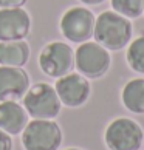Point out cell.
<instances>
[{
	"label": "cell",
	"mask_w": 144,
	"mask_h": 150,
	"mask_svg": "<svg viewBox=\"0 0 144 150\" xmlns=\"http://www.w3.org/2000/svg\"><path fill=\"white\" fill-rule=\"evenodd\" d=\"M30 59V47L25 40L0 42V64L6 67H23Z\"/></svg>",
	"instance_id": "cell-12"
},
{
	"label": "cell",
	"mask_w": 144,
	"mask_h": 150,
	"mask_svg": "<svg viewBox=\"0 0 144 150\" xmlns=\"http://www.w3.org/2000/svg\"><path fill=\"white\" fill-rule=\"evenodd\" d=\"M74 60V54L70 45L64 42H51L43 47L39 56L40 70L47 76L60 77L65 76L71 70Z\"/></svg>",
	"instance_id": "cell-7"
},
{
	"label": "cell",
	"mask_w": 144,
	"mask_h": 150,
	"mask_svg": "<svg viewBox=\"0 0 144 150\" xmlns=\"http://www.w3.org/2000/svg\"><path fill=\"white\" fill-rule=\"evenodd\" d=\"M60 105L56 88L45 82L30 87L23 96V107L33 119H54L60 112Z\"/></svg>",
	"instance_id": "cell-2"
},
{
	"label": "cell",
	"mask_w": 144,
	"mask_h": 150,
	"mask_svg": "<svg viewBox=\"0 0 144 150\" xmlns=\"http://www.w3.org/2000/svg\"><path fill=\"white\" fill-rule=\"evenodd\" d=\"M96 42L106 50H123L132 39L130 20L115 11H104L95 22L93 31Z\"/></svg>",
	"instance_id": "cell-1"
},
{
	"label": "cell",
	"mask_w": 144,
	"mask_h": 150,
	"mask_svg": "<svg viewBox=\"0 0 144 150\" xmlns=\"http://www.w3.org/2000/svg\"><path fill=\"white\" fill-rule=\"evenodd\" d=\"M81 2L85 5H98V3H102L104 0H81Z\"/></svg>",
	"instance_id": "cell-18"
},
{
	"label": "cell",
	"mask_w": 144,
	"mask_h": 150,
	"mask_svg": "<svg viewBox=\"0 0 144 150\" xmlns=\"http://www.w3.org/2000/svg\"><path fill=\"white\" fill-rule=\"evenodd\" d=\"M104 138L110 150H140L144 133L133 119L118 118L109 124Z\"/></svg>",
	"instance_id": "cell-4"
},
{
	"label": "cell",
	"mask_w": 144,
	"mask_h": 150,
	"mask_svg": "<svg viewBox=\"0 0 144 150\" xmlns=\"http://www.w3.org/2000/svg\"><path fill=\"white\" fill-rule=\"evenodd\" d=\"M25 150H57L62 144V132L53 119H33L22 132Z\"/></svg>",
	"instance_id": "cell-3"
},
{
	"label": "cell",
	"mask_w": 144,
	"mask_h": 150,
	"mask_svg": "<svg viewBox=\"0 0 144 150\" xmlns=\"http://www.w3.org/2000/svg\"><path fill=\"white\" fill-rule=\"evenodd\" d=\"M0 150H13V139L11 135L0 129Z\"/></svg>",
	"instance_id": "cell-16"
},
{
	"label": "cell",
	"mask_w": 144,
	"mask_h": 150,
	"mask_svg": "<svg viewBox=\"0 0 144 150\" xmlns=\"http://www.w3.org/2000/svg\"><path fill=\"white\" fill-rule=\"evenodd\" d=\"M95 16L92 11L82 6L70 8L60 19V31L65 39L74 43H84L93 36Z\"/></svg>",
	"instance_id": "cell-6"
},
{
	"label": "cell",
	"mask_w": 144,
	"mask_h": 150,
	"mask_svg": "<svg viewBox=\"0 0 144 150\" xmlns=\"http://www.w3.org/2000/svg\"><path fill=\"white\" fill-rule=\"evenodd\" d=\"M67 150H81V149H67Z\"/></svg>",
	"instance_id": "cell-19"
},
{
	"label": "cell",
	"mask_w": 144,
	"mask_h": 150,
	"mask_svg": "<svg viewBox=\"0 0 144 150\" xmlns=\"http://www.w3.org/2000/svg\"><path fill=\"white\" fill-rule=\"evenodd\" d=\"M28 124V113L17 101L0 102V129L8 135H19Z\"/></svg>",
	"instance_id": "cell-11"
},
{
	"label": "cell",
	"mask_w": 144,
	"mask_h": 150,
	"mask_svg": "<svg viewBox=\"0 0 144 150\" xmlns=\"http://www.w3.org/2000/svg\"><path fill=\"white\" fill-rule=\"evenodd\" d=\"M31 19L22 8H0V42L23 40L30 34Z\"/></svg>",
	"instance_id": "cell-9"
},
{
	"label": "cell",
	"mask_w": 144,
	"mask_h": 150,
	"mask_svg": "<svg viewBox=\"0 0 144 150\" xmlns=\"http://www.w3.org/2000/svg\"><path fill=\"white\" fill-rule=\"evenodd\" d=\"M54 88L60 102L67 107H81L90 96V84L87 77L77 73H67L57 77Z\"/></svg>",
	"instance_id": "cell-8"
},
{
	"label": "cell",
	"mask_w": 144,
	"mask_h": 150,
	"mask_svg": "<svg viewBox=\"0 0 144 150\" xmlns=\"http://www.w3.org/2000/svg\"><path fill=\"white\" fill-rule=\"evenodd\" d=\"M76 68L81 74L90 79H96L107 73L110 67V54L98 42H84L74 54Z\"/></svg>",
	"instance_id": "cell-5"
},
{
	"label": "cell",
	"mask_w": 144,
	"mask_h": 150,
	"mask_svg": "<svg viewBox=\"0 0 144 150\" xmlns=\"http://www.w3.org/2000/svg\"><path fill=\"white\" fill-rule=\"evenodd\" d=\"M112 8L124 17L136 19L144 13V0H112Z\"/></svg>",
	"instance_id": "cell-15"
},
{
	"label": "cell",
	"mask_w": 144,
	"mask_h": 150,
	"mask_svg": "<svg viewBox=\"0 0 144 150\" xmlns=\"http://www.w3.org/2000/svg\"><path fill=\"white\" fill-rule=\"evenodd\" d=\"M123 104L124 107L132 113L143 115L144 113V79L138 77V79L129 81L123 88Z\"/></svg>",
	"instance_id": "cell-13"
},
{
	"label": "cell",
	"mask_w": 144,
	"mask_h": 150,
	"mask_svg": "<svg viewBox=\"0 0 144 150\" xmlns=\"http://www.w3.org/2000/svg\"><path fill=\"white\" fill-rule=\"evenodd\" d=\"M26 0H0V8H22Z\"/></svg>",
	"instance_id": "cell-17"
},
{
	"label": "cell",
	"mask_w": 144,
	"mask_h": 150,
	"mask_svg": "<svg viewBox=\"0 0 144 150\" xmlns=\"http://www.w3.org/2000/svg\"><path fill=\"white\" fill-rule=\"evenodd\" d=\"M30 88V76L22 67L0 65V102L17 101Z\"/></svg>",
	"instance_id": "cell-10"
},
{
	"label": "cell",
	"mask_w": 144,
	"mask_h": 150,
	"mask_svg": "<svg viewBox=\"0 0 144 150\" xmlns=\"http://www.w3.org/2000/svg\"><path fill=\"white\" fill-rule=\"evenodd\" d=\"M127 62L136 73L144 74V36L136 37L127 50Z\"/></svg>",
	"instance_id": "cell-14"
}]
</instances>
